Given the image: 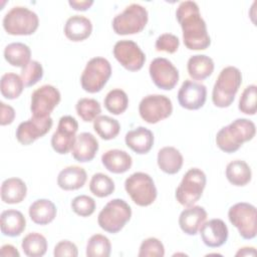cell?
<instances>
[{"label":"cell","instance_id":"1","mask_svg":"<svg viewBox=\"0 0 257 257\" xmlns=\"http://www.w3.org/2000/svg\"><path fill=\"white\" fill-rule=\"evenodd\" d=\"M176 17L183 31L185 46L190 50H205L211 44L207 25L199 6L194 1H183L177 8Z\"/></svg>","mask_w":257,"mask_h":257},{"label":"cell","instance_id":"2","mask_svg":"<svg viewBox=\"0 0 257 257\" xmlns=\"http://www.w3.org/2000/svg\"><path fill=\"white\" fill-rule=\"evenodd\" d=\"M256 134L255 123L248 118H237L223 126L216 135L217 147L227 153L237 152L244 143L251 141Z\"/></svg>","mask_w":257,"mask_h":257},{"label":"cell","instance_id":"3","mask_svg":"<svg viewBox=\"0 0 257 257\" xmlns=\"http://www.w3.org/2000/svg\"><path fill=\"white\" fill-rule=\"evenodd\" d=\"M242 83V73L235 66H227L221 70L212 91V101L217 107L230 106Z\"/></svg>","mask_w":257,"mask_h":257},{"label":"cell","instance_id":"4","mask_svg":"<svg viewBox=\"0 0 257 257\" xmlns=\"http://www.w3.org/2000/svg\"><path fill=\"white\" fill-rule=\"evenodd\" d=\"M131 217V206L122 199H112L99 212L97 223L105 232L115 234L124 227Z\"/></svg>","mask_w":257,"mask_h":257},{"label":"cell","instance_id":"5","mask_svg":"<svg viewBox=\"0 0 257 257\" xmlns=\"http://www.w3.org/2000/svg\"><path fill=\"white\" fill-rule=\"evenodd\" d=\"M2 23L4 30L10 35H31L39 26V18L32 10L15 6L5 14Z\"/></svg>","mask_w":257,"mask_h":257},{"label":"cell","instance_id":"6","mask_svg":"<svg viewBox=\"0 0 257 257\" xmlns=\"http://www.w3.org/2000/svg\"><path fill=\"white\" fill-rule=\"evenodd\" d=\"M206 183V175L201 169H190L183 176L180 185L176 189L175 197L177 201L184 207L193 206L202 197Z\"/></svg>","mask_w":257,"mask_h":257},{"label":"cell","instance_id":"7","mask_svg":"<svg viewBox=\"0 0 257 257\" xmlns=\"http://www.w3.org/2000/svg\"><path fill=\"white\" fill-rule=\"evenodd\" d=\"M148 19L147 9L140 4L133 3L113 18L112 28L118 35L137 34L144 30Z\"/></svg>","mask_w":257,"mask_h":257},{"label":"cell","instance_id":"8","mask_svg":"<svg viewBox=\"0 0 257 257\" xmlns=\"http://www.w3.org/2000/svg\"><path fill=\"white\" fill-rule=\"evenodd\" d=\"M124 189L134 203L141 207L152 205L158 194L152 177L143 172H137L127 177Z\"/></svg>","mask_w":257,"mask_h":257},{"label":"cell","instance_id":"9","mask_svg":"<svg viewBox=\"0 0 257 257\" xmlns=\"http://www.w3.org/2000/svg\"><path fill=\"white\" fill-rule=\"evenodd\" d=\"M111 75V65L103 57H93L85 65L80 76L83 90L89 93L100 91Z\"/></svg>","mask_w":257,"mask_h":257},{"label":"cell","instance_id":"10","mask_svg":"<svg viewBox=\"0 0 257 257\" xmlns=\"http://www.w3.org/2000/svg\"><path fill=\"white\" fill-rule=\"evenodd\" d=\"M256 207L245 202H240L233 205L228 211L229 221L238 229L240 236L246 240L256 237Z\"/></svg>","mask_w":257,"mask_h":257},{"label":"cell","instance_id":"11","mask_svg":"<svg viewBox=\"0 0 257 257\" xmlns=\"http://www.w3.org/2000/svg\"><path fill=\"white\" fill-rule=\"evenodd\" d=\"M139 112L146 122L153 124L168 118L173 112V104L166 95L150 94L141 100Z\"/></svg>","mask_w":257,"mask_h":257},{"label":"cell","instance_id":"12","mask_svg":"<svg viewBox=\"0 0 257 257\" xmlns=\"http://www.w3.org/2000/svg\"><path fill=\"white\" fill-rule=\"evenodd\" d=\"M60 99V92L53 85L44 84L35 89L31 94L30 110L32 116L36 118L48 117L58 105Z\"/></svg>","mask_w":257,"mask_h":257},{"label":"cell","instance_id":"13","mask_svg":"<svg viewBox=\"0 0 257 257\" xmlns=\"http://www.w3.org/2000/svg\"><path fill=\"white\" fill-rule=\"evenodd\" d=\"M77 130L78 122L73 116H61L56 131L51 137L52 149L60 155H66L69 153L74 145Z\"/></svg>","mask_w":257,"mask_h":257},{"label":"cell","instance_id":"14","mask_svg":"<svg viewBox=\"0 0 257 257\" xmlns=\"http://www.w3.org/2000/svg\"><path fill=\"white\" fill-rule=\"evenodd\" d=\"M150 76L155 85L164 90L173 89L179 81V70L167 58H155L149 67Z\"/></svg>","mask_w":257,"mask_h":257},{"label":"cell","instance_id":"15","mask_svg":"<svg viewBox=\"0 0 257 257\" xmlns=\"http://www.w3.org/2000/svg\"><path fill=\"white\" fill-rule=\"evenodd\" d=\"M115 59L128 71H138L143 68L146 55L140 46L133 40H119L113 46Z\"/></svg>","mask_w":257,"mask_h":257},{"label":"cell","instance_id":"16","mask_svg":"<svg viewBox=\"0 0 257 257\" xmlns=\"http://www.w3.org/2000/svg\"><path fill=\"white\" fill-rule=\"evenodd\" d=\"M52 124L53 120L50 116L45 118H36L32 116L17 126L15 133L16 139L23 146L31 145L39 138L45 136L52 127Z\"/></svg>","mask_w":257,"mask_h":257},{"label":"cell","instance_id":"17","mask_svg":"<svg viewBox=\"0 0 257 257\" xmlns=\"http://www.w3.org/2000/svg\"><path fill=\"white\" fill-rule=\"evenodd\" d=\"M207 98V88L204 84L187 79L185 80L179 91V104L189 110H197L204 106Z\"/></svg>","mask_w":257,"mask_h":257},{"label":"cell","instance_id":"18","mask_svg":"<svg viewBox=\"0 0 257 257\" xmlns=\"http://www.w3.org/2000/svg\"><path fill=\"white\" fill-rule=\"evenodd\" d=\"M199 231L203 243L210 248H218L224 245L229 235L228 227L221 219H211L204 222Z\"/></svg>","mask_w":257,"mask_h":257},{"label":"cell","instance_id":"19","mask_svg":"<svg viewBox=\"0 0 257 257\" xmlns=\"http://www.w3.org/2000/svg\"><path fill=\"white\" fill-rule=\"evenodd\" d=\"M98 151V142L90 133H80L76 136L74 145L71 149L72 157L79 163L90 162L94 159Z\"/></svg>","mask_w":257,"mask_h":257},{"label":"cell","instance_id":"20","mask_svg":"<svg viewBox=\"0 0 257 257\" xmlns=\"http://www.w3.org/2000/svg\"><path fill=\"white\" fill-rule=\"evenodd\" d=\"M207 219V212L201 206H190L183 210L179 217L181 230L190 236L196 235Z\"/></svg>","mask_w":257,"mask_h":257},{"label":"cell","instance_id":"21","mask_svg":"<svg viewBox=\"0 0 257 257\" xmlns=\"http://www.w3.org/2000/svg\"><path fill=\"white\" fill-rule=\"evenodd\" d=\"M124 141L125 145L132 151L139 155H144L152 150L154 145V135L149 128L138 126L126 133Z\"/></svg>","mask_w":257,"mask_h":257},{"label":"cell","instance_id":"22","mask_svg":"<svg viewBox=\"0 0 257 257\" xmlns=\"http://www.w3.org/2000/svg\"><path fill=\"white\" fill-rule=\"evenodd\" d=\"M92 32L91 21L82 15H73L66 20L64 25L65 36L73 41H83L90 36Z\"/></svg>","mask_w":257,"mask_h":257},{"label":"cell","instance_id":"23","mask_svg":"<svg viewBox=\"0 0 257 257\" xmlns=\"http://www.w3.org/2000/svg\"><path fill=\"white\" fill-rule=\"evenodd\" d=\"M86 179L87 175L83 168L78 166H69L59 172L57 185L64 191H74L82 188Z\"/></svg>","mask_w":257,"mask_h":257},{"label":"cell","instance_id":"24","mask_svg":"<svg viewBox=\"0 0 257 257\" xmlns=\"http://www.w3.org/2000/svg\"><path fill=\"white\" fill-rule=\"evenodd\" d=\"M101 163L108 172L113 174H123L131 169L133 159L125 151L113 149L106 151L101 156Z\"/></svg>","mask_w":257,"mask_h":257},{"label":"cell","instance_id":"25","mask_svg":"<svg viewBox=\"0 0 257 257\" xmlns=\"http://www.w3.org/2000/svg\"><path fill=\"white\" fill-rule=\"evenodd\" d=\"M0 227L4 236L17 237L25 230L26 220L24 215L18 210H5L0 216Z\"/></svg>","mask_w":257,"mask_h":257},{"label":"cell","instance_id":"26","mask_svg":"<svg viewBox=\"0 0 257 257\" xmlns=\"http://www.w3.org/2000/svg\"><path fill=\"white\" fill-rule=\"evenodd\" d=\"M29 217L37 225H47L56 217V207L48 199H38L34 201L28 210Z\"/></svg>","mask_w":257,"mask_h":257},{"label":"cell","instance_id":"27","mask_svg":"<svg viewBox=\"0 0 257 257\" xmlns=\"http://www.w3.org/2000/svg\"><path fill=\"white\" fill-rule=\"evenodd\" d=\"M157 162L161 171L169 175H175L182 169L184 159L176 148L164 147L158 153Z\"/></svg>","mask_w":257,"mask_h":257},{"label":"cell","instance_id":"28","mask_svg":"<svg viewBox=\"0 0 257 257\" xmlns=\"http://www.w3.org/2000/svg\"><path fill=\"white\" fill-rule=\"evenodd\" d=\"M26 194V184L19 178H8L1 185V200L5 204L21 203Z\"/></svg>","mask_w":257,"mask_h":257},{"label":"cell","instance_id":"29","mask_svg":"<svg viewBox=\"0 0 257 257\" xmlns=\"http://www.w3.org/2000/svg\"><path fill=\"white\" fill-rule=\"evenodd\" d=\"M214 61L205 54H196L189 58L187 63L188 73L194 80H204L214 71Z\"/></svg>","mask_w":257,"mask_h":257},{"label":"cell","instance_id":"30","mask_svg":"<svg viewBox=\"0 0 257 257\" xmlns=\"http://www.w3.org/2000/svg\"><path fill=\"white\" fill-rule=\"evenodd\" d=\"M226 178L233 186L243 187L251 181L252 172L246 162L242 160H235L227 165Z\"/></svg>","mask_w":257,"mask_h":257},{"label":"cell","instance_id":"31","mask_svg":"<svg viewBox=\"0 0 257 257\" xmlns=\"http://www.w3.org/2000/svg\"><path fill=\"white\" fill-rule=\"evenodd\" d=\"M31 50L28 45L21 42H13L8 44L4 49L5 60L15 67L23 68L31 60Z\"/></svg>","mask_w":257,"mask_h":257},{"label":"cell","instance_id":"32","mask_svg":"<svg viewBox=\"0 0 257 257\" xmlns=\"http://www.w3.org/2000/svg\"><path fill=\"white\" fill-rule=\"evenodd\" d=\"M21 247L26 256L41 257L47 251V240L40 233L32 232L23 238Z\"/></svg>","mask_w":257,"mask_h":257},{"label":"cell","instance_id":"33","mask_svg":"<svg viewBox=\"0 0 257 257\" xmlns=\"http://www.w3.org/2000/svg\"><path fill=\"white\" fill-rule=\"evenodd\" d=\"M24 86L25 85L21 76L13 72L3 74L0 80L1 94L7 99H15L19 97Z\"/></svg>","mask_w":257,"mask_h":257},{"label":"cell","instance_id":"34","mask_svg":"<svg viewBox=\"0 0 257 257\" xmlns=\"http://www.w3.org/2000/svg\"><path fill=\"white\" fill-rule=\"evenodd\" d=\"M93 128L102 140L109 141L117 137L120 131V124L117 119L108 115H98L93 120Z\"/></svg>","mask_w":257,"mask_h":257},{"label":"cell","instance_id":"35","mask_svg":"<svg viewBox=\"0 0 257 257\" xmlns=\"http://www.w3.org/2000/svg\"><path fill=\"white\" fill-rule=\"evenodd\" d=\"M106 110L114 115L124 112L128 105V97L124 90L120 88H114L107 92L103 100Z\"/></svg>","mask_w":257,"mask_h":257},{"label":"cell","instance_id":"36","mask_svg":"<svg viewBox=\"0 0 257 257\" xmlns=\"http://www.w3.org/2000/svg\"><path fill=\"white\" fill-rule=\"evenodd\" d=\"M111 252V244L107 237L101 234L92 235L86 244L87 257H108Z\"/></svg>","mask_w":257,"mask_h":257},{"label":"cell","instance_id":"37","mask_svg":"<svg viewBox=\"0 0 257 257\" xmlns=\"http://www.w3.org/2000/svg\"><path fill=\"white\" fill-rule=\"evenodd\" d=\"M89 190L94 196L98 198H105L113 193L114 182L107 175L96 173L91 177L89 182Z\"/></svg>","mask_w":257,"mask_h":257},{"label":"cell","instance_id":"38","mask_svg":"<svg viewBox=\"0 0 257 257\" xmlns=\"http://www.w3.org/2000/svg\"><path fill=\"white\" fill-rule=\"evenodd\" d=\"M75 110L78 116L85 122L93 121L101 112L99 102L94 98L83 97L77 100Z\"/></svg>","mask_w":257,"mask_h":257},{"label":"cell","instance_id":"39","mask_svg":"<svg viewBox=\"0 0 257 257\" xmlns=\"http://www.w3.org/2000/svg\"><path fill=\"white\" fill-rule=\"evenodd\" d=\"M20 76L26 87L33 86L43 77V67L40 62L31 60L26 66L22 68Z\"/></svg>","mask_w":257,"mask_h":257},{"label":"cell","instance_id":"40","mask_svg":"<svg viewBox=\"0 0 257 257\" xmlns=\"http://www.w3.org/2000/svg\"><path fill=\"white\" fill-rule=\"evenodd\" d=\"M256 90L255 84L248 85L242 92L238 108L241 112L249 115H254L256 113Z\"/></svg>","mask_w":257,"mask_h":257},{"label":"cell","instance_id":"41","mask_svg":"<svg viewBox=\"0 0 257 257\" xmlns=\"http://www.w3.org/2000/svg\"><path fill=\"white\" fill-rule=\"evenodd\" d=\"M70 205L72 211L80 217H88L95 211V201L87 195L76 196Z\"/></svg>","mask_w":257,"mask_h":257},{"label":"cell","instance_id":"42","mask_svg":"<svg viewBox=\"0 0 257 257\" xmlns=\"http://www.w3.org/2000/svg\"><path fill=\"white\" fill-rule=\"evenodd\" d=\"M138 255L139 257H163L165 247L158 238L150 237L142 242Z\"/></svg>","mask_w":257,"mask_h":257},{"label":"cell","instance_id":"43","mask_svg":"<svg viewBox=\"0 0 257 257\" xmlns=\"http://www.w3.org/2000/svg\"><path fill=\"white\" fill-rule=\"evenodd\" d=\"M180 45L179 38L172 33L161 34L156 40V49L158 51H165L168 53H175Z\"/></svg>","mask_w":257,"mask_h":257},{"label":"cell","instance_id":"44","mask_svg":"<svg viewBox=\"0 0 257 257\" xmlns=\"http://www.w3.org/2000/svg\"><path fill=\"white\" fill-rule=\"evenodd\" d=\"M53 255L55 257H63V256L76 257L78 255V250L74 243L68 240H62L55 245Z\"/></svg>","mask_w":257,"mask_h":257},{"label":"cell","instance_id":"45","mask_svg":"<svg viewBox=\"0 0 257 257\" xmlns=\"http://www.w3.org/2000/svg\"><path fill=\"white\" fill-rule=\"evenodd\" d=\"M0 124L7 125L13 122L15 118V110L11 105L0 102Z\"/></svg>","mask_w":257,"mask_h":257},{"label":"cell","instance_id":"46","mask_svg":"<svg viewBox=\"0 0 257 257\" xmlns=\"http://www.w3.org/2000/svg\"><path fill=\"white\" fill-rule=\"evenodd\" d=\"M68 4L72 9L76 11H85L90 8V6L93 4V1L92 0H80V1L70 0L68 1Z\"/></svg>","mask_w":257,"mask_h":257},{"label":"cell","instance_id":"47","mask_svg":"<svg viewBox=\"0 0 257 257\" xmlns=\"http://www.w3.org/2000/svg\"><path fill=\"white\" fill-rule=\"evenodd\" d=\"M0 256H2V257H19L20 253L13 245L5 244L1 247Z\"/></svg>","mask_w":257,"mask_h":257},{"label":"cell","instance_id":"48","mask_svg":"<svg viewBox=\"0 0 257 257\" xmlns=\"http://www.w3.org/2000/svg\"><path fill=\"white\" fill-rule=\"evenodd\" d=\"M235 255L236 256H256V250L254 247H243V248H240Z\"/></svg>","mask_w":257,"mask_h":257}]
</instances>
